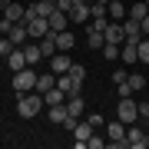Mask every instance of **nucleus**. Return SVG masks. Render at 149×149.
<instances>
[{
	"label": "nucleus",
	"instance_id": "obj_24",
	"mask_svg": "<svg viewBox=\"0 0 149 149\" xmlns=\"http://www.w3.org/2000/svg\"><path fill=\"white\" fill-rule=\"evenodd\" d=\"M66 109L73 113V116H80V113H86V103H83V96H66Z\"/></svg>",
	"mask_w": 149,
	"mask_h": 149
},
{
	"label": "nucleus",
	"instance_id": "obj_38",
	"mask_svg": "<svg viewBox=\"0 0 149 149\" xmlns=\"http://www.w3.org/2000/svg\"><path fill=\"white\" fill-rule=\"evenodd\" d=\"M139 27H143V37H146V33H149V13L143 17V20H139Z\"/></svg>",
	"mask_w": 149,
	"mask_h": 149
},
{
	"label": "nucleus",
	"instance_id": "obj_14",
	"mask_svg": "<svg viewBox=\"0 0 149 149\" xmlns=\"http://www.w3.org/2000/svg\"><path fill=\"white\" fill-rule=\"evenodd\" d=\"M7 66H10L13 73H20L23 66H30V63H27V56H23V47H13V53L7 56Z\"/></svg>",
	"mask_w": 149,
	"mask_h": 149
},
{
	"label": "nucleus",
	"instance_id": "obj_43",
	"mask_svg": "<svg viewBox=\"0 0 149 149\" xmlns=\"http://www.w3.org/2000/svg\"><path fill=\"white\" fill-rule=\"evenodd\" d=\"M146 7H149V0H146Z\"/></svg>",
	"mask_w": 149,
	"mask_h": 149
},
{
	"label": "nucleus",
	"instance_id": "obj_1",
	"mask_svg": "<svg viewBox=\"0 0 149 149\" xmlns=\"http://www.w3.org/2000/svg\"><path fill=\"white\" fill-rule=\"evenodd\" d=\"M43 106H47V103H43V93H23V96H17V113H20L23 119H33Z\"/></svg>",
	"mask_w": 149,
	"mask_h": 149
},
{
	"label": "nucleus",
	"instance_id": "obj_35",
	"mask_svg": "<svg viewBox=\"0 0 149 149\" xmlns=\"http://www.w3.org/2000/svg\"><path fill=\"white\" fill-rule=\"evenodd\" d=\"M116 90H119V100H123V96H133V90H129V83H116Z\"/></svg>",
	"mask_w": 149,
	"mask_h": 149
},
{
	"label": "nucleus",
	"instance_id": "obj_16",
	"mask_svg": "<svg viewBox=\"0 0 149 149\" xmlns=\"http://www.w3.org/2000/svg\"><path fill=\"white\" fill-rule=\"evenodd\" d=\"M7 37L13 40V47H23V43L30 40V33H27V23H13V27H10V33H7Z\"/></svg>",
	"mask_w": 149,
	"mask_h": 149
},
{
	"label": "nucleus",
	"instance_id": "obj_10",
	"mask_svg": "<svg viewBox=\"0 0 149 149\" xmlns=\"http://www.w3.org/2000/svg\"><path fill=\"white\" fill-rule=\"evenodd\" d=\"M56 86H60V90H63L66 96H80V93H83V83H76V80H70L66 73H60V80H56Z\"/></svg>",
	"mask_w": 149,
	"mask_h": 149
},
{
	"label": "nucleus",
	"instance_id": "obj_27",
	"mask_svg": "<svg viewBox=\"0 0 149 149\" xmlns=\"http://www.w3.org/2000/svg\"><path fill=\"white\" fill-rule=\"evenodd\" d=\"M126 83H129V90H133V93H136V90H146V76H143V73L126 76Z\"/></svg>",
	"mask_w": 149,
	"mask_h": 149
},
{
	"label": "nucleus",
	"instance_id": "obj_30",
	"mask_svg": "<svg viewBox=\"0 0 149 149\" xmlns=\"http://www.w3.org/2000/svg\"><path fill=\"white\" fill-rule=\"evenodd\" d=\"M10 53H13V40H10V37H3V40H0V56L7 60Z\"/></svg>",
	"mask_w": 149,
	"mask_h": 149
},
{
	"label": "nucleus",
	"instance_id": "obj_17",
	"mask_svg": "<svg viewBox=\"0 0 149 149\" xmlns=\"http://www.w3.org/2000/svg\"><path fill=\"white\" fill-rule=\"evenodd\" d=\"M70 20H73V23H86V20H93L90 3H73V10H70Z\"/></svg>",
	"mask_w": 149,
	"mask_h": 149
},
{
	"label": "nucleus",
	"instance_id": "obj_2",
	"mask_svg": "<svg viewBox=\"0 0 149 149\" xmlns=\"http://www.w3.org/2000/svg\"><path fill=\"white\" fill-rule=\"evenodd\" d=\"M37 70L33 66H23L20 73H13V90H17V96H23V93H30V90H37Z\"/></svg>",
	"mask_w": 149,
	"mask_h": 149
},
{
	"label": "nucleus",
	"instance_id": "obj_18",
	"mask_svg": "<svg viewBox=\"0 0 149 149\" xmlns=\"http://www.w3.org/2000/svg\"><path fill=\"white\" fill-rule=\"evenodd\" d=\"M50 66H53V73H66L73 66V60H70V53H56V56H50Z\"/></svg>",
	"mask_w": 149,
	"mask_h": 149
},
{
	"label": "nucleus",
	"instance_id": "obj_15",
	"mask_svg": "<svg viewBox=\"0 0 149 149\" xmlns=\"http://www.w3.org/2000/svg\"><path fill=\"white\" fill-rule=\"evenodd\" d=\"M106 43H126V33H123V23H119V20H109V27H106Z\"/></svg>",
	"mask_w": 149,
	"mask_h": 149
},
{
	"label": "nucleus",
	"instance_id": "obj_39",
	"mask_svg": "<svg viewBox=\"0 0 149 149\" xmlns=\"http://www.w3.org/2000/svg\"><path fill=\"white\" fill-rule=\"evenodd\" d=\"M70 3H90V0H70Z\"/></svg>",
	"mask_w": 149,
	"mask_h": 149
},
{
	"label": "nucleus",
	"instance_id": "obj_34",
	"mask_svg": "<svg viewBox=\"0 0 149 149\" xmlns=\"http://www.w3.org/2000/svg\"><path fill=\"white\" fill-rule=\"evenodd\" d=\"M86 123L96 129V126H103V116H100V113H90V116H86Z\"/></svg>",
	"mask_w": 149,
	"mask_h": 149
},
{
	"label": "nucleus",
	"instance_id": "obj_37",
	"mask_svg": "<svg viewBox=\"0 0 149 149\" xmlns=\"http://www.w3.org/2000/svg\"><path fill=\"white\" fill-rule=\"evenodd\" d=\"M139 116H143V119H149V103H139Z\"/></svg>",
	"mask_w": 149,
	"mask_h": 149
},
{
	"label": "nucleus",
	"instance_id": "obj_12",
	"mask_svg": "<svg viewBox=\"0 0 149 149\" xmlns=\"http://www.w3.org/2000/svg\"><path fill=\"white\" fill-rule=\"evenodd\" d=\"M106 13H109V20H126V17H129V7H123V0H109V3H106Z\"/></svg>",
	"mask_w": 149,
	"mask_h": 149
},
{
	"label": "nucleus",
	"instance_id": "obj_44",
	"mask_svg": "<svg viewBox=\"0 0 149 149\" xmlns=\"http://www.w3.org/2000/svg\"><path fill=\"white\" fill-rule=\"evenodd\" d=\"M123 3H126V0H123Z\"/></svg>",
	"mask_w": 149,
	"mask_h": 149
},
{
	"label": "nucleus",
	"instance_id": "obj_28",
	"mask_svg": "<svg viewBox=\"0 0 149 149\" xmlns=\"http://www.w3.org/2000/svg\"><path fill=\"white\" fill-rule=\"evenodd\" d=\"M146 13H149V7H146V3H133V7H129V17H133V20H143Z\"/></svg>",
	"mask_w": 149,
	"mask_h": 149
},
{
	"label": "nucleus",
	"instance_id": "obj_25",
	"mask_svg": "<svg viewBox=\"0 0 149 149\" xmlns=\"http://www.w3.org/2000/svg\"><path fill=\"white\" fill-rule=\"evenodd\" d=\"M50 86H56V76L53 73H40L37 76V93H47Z\"/></svg>",
	"mask_w": 149,
	"mask_h": 149
},
{
	"label": "nucleus",
	"instance_id": "obj_22",
	"mask_svg": "<svg viewBox=\"0 0 149 149\" xmlns=\"http://www.w3.org/2000/svg\"><path fill=\"white\" fill-rule=\"evenodd\" d=\"M50 123H60V126H63V119L70 116V109H66V103H56V106H50Z\"/></svg>",
	"mask_w": 149,
	"mask_h": 149
},
{
	"label": "nucleus",
	"instance_id": "obj_42",
	"mask_svg": "<svg viewBox=\"0 0 149 149\" xmlns=\"http://www.w3.org/2000/svg\"><path fill=\"white\" fill-rule=\"evenodd\" d=\"M47 3H53V7H56V3H60V0H47Z\"/></svg>",
	"mask_w": 149,
	"mask_h": 149
},
{
	"label": "nucleus",
	"instance_id": "obj_19",
	"mask_svg": "<svg viewBox=\"0 0 149 149\" xmlns=\"http://www.w3.org/2000/svg\"><path fill=\"white\" fill-rule=\"evenodd\" d=\"M43 103H47V106H56V103H66V93L60 90V86H50V90L43 93Z\"/></svg>",
	"mask_w": 149,
	"mask_h": 149
},
{
	"label": "nucleus",
	"instance_id": "obj_7",
	"mask_svg": "<svg viewBox=\"0 0 149 149\" xmlns=\"http://www.w3.org/2000/svg\"><path fill=\"white\" fill-rule=\"evenodd\" d=\"M126 139H129V149H146L149 146V133H143L139 126H129Z\"/></svg>",
	"mask_w": 149,
	"mask_h": 149
},
{
	"label": "nucleus",
	"instance_id": "obj_21",
	"mask_svg": "<svg viewBox=\"0 0 149 149\" xmlns=\"http://www.w3.org/2000/svg\"><path fill=\"white\" fill-rule=\"evenodd\" d=\"M86 43H90V50H103V47H106V33H100V30H86Z\"/></svg>",
	"mask_w": 149,
	"mask_h": 149
},
{
	"label": "nucleus",
	"instance_id": "obj_23",
	"mask_svg": "<svg viewBox=\"0 0 149 149\" xmlns=\"http://www.w3.org/2000/svg\"><path fill=\"white\" fill-rule=\"evenodd\" d=\"M119 56H123V63H139V50H136V43H123Z\"/></svg>",
	"mask_w": 149,
	"mask_h": 149
},
{
	"label": "nucleus",
	"instance_id": "obj_20",
	"mask_svg": "<svg viewBox=\"0 0 149 149\" xmlns=\"http://www.w3.org/2000/svg\"><path fill=\"white\" fill-rule=\"evenodd\" d=\"M73 43H76L73 33H66V30L56 33V47H60V53H70V50H73Z\"/></svg>",
	"mask_w": 149,
	"mask_h": 149
},
{
	"label": "nucleus",
	"instance_id": "obj_33",
	"mask_svg": "<svg viewBox=\"0 0 149 149\" xmlns=\"http://www.w3.org/2000/svg\"><path fill=\"white\" fill-rule=\"evenodd\" d=\"M103 146H106V143H103V139L96 136V133H93L90 139H86V149H103Z\"/></svg>",
	"mask_w": 149,
	"mask_h": 149
},
{
	"label": "nucleus",
	"instance_id": "obj_8",
	"mask_svg": "<svg viewBox=\"0 0 149 149\" xmlns=\"http://www.w3.org/2000/svg\"><path fill=\"white\" fill-rule=\"evenodd\" d=\"M40 43V53H43V60H50V56H56L60 53V47H56V33H47L43 40H37Z\"/></svg>",
	"mask_w": 149,
	"mask_h": 149
},
{
	"label": "nucleus",
	"instance_id": "obj_40",
	"mask_svg": "<svg viewBox=\"0 0 149 149\" xmlns=\"http://www.w3.org/2000/svg\"><path fill=\"white\" fill-rule=\"evenodd\" d=\"M90 3H109V0H90Z\"/></svg>",
	"mask_w": 149,
	"mask_h": 149
},
{
	"label": "nucleus",
	"instance_id": "obj_29",
	"mask_svg": "<svg viewBox=\"0 0 149 149\" xmlns=\"http://www.w3.org/2000/svg\"><path fill=\"white\" fill-rule=\"evenodd\" d=\"M136 50H139V63H149V40L146 37L136 43Z\"/></svg>",
	"mask_w": 149,
	"mask_h": 149
},
{
	"label": "nucleus",
	"instance_id": "obj_41",
	"mask_svg": "<svg viewBox=\"0 0 149 149\" xmlns=\"http://www.w3.org/2000/svg\"><path fill=\"white\" fill-rule=\"evenodd\" d=\"M7 3H10V0H0V7H7Z\"/></svg>",
	"mask_w": 149,
	"mask_h": 149
},
{
	"label": "nucleus",
	"instance_id": "obj_31",
	"mask_svg": "<svg viewBox=\"0 0 149 149\" xmlns=\"http://www.w3.org/2000/svg\"><path fill=\"white\" fill-rule=\"evenodd\" d=\"M103 53H106V60H116V56H119V43H106Z\"/></svg>",
	"mask_w": 149,
	"mask_h": 149
},
{
	"label": "nucleus",
	"instance_id": "obj_6",
	"mask_svg": "<svg viewBox=\"0 0 149 149\" xmlns=\"http://www.w3.org/2000/svg\"><path fill=\"white\" fill-rule=\"evenodd\" d=\"M93 133H96V129H93L86 119H83V123H76V129H73V146H76V149H86V139H90Z\"/></svg>",
	"mask_w": 149,
	"mask_h": 149
},
{
	"label": "nucleus",
	"instance_id": "obj_32",
	"mask_svg": "<svg viewBox=\"0 0 149 149\" xmlns=\"http://www.w3.org/2000/svg\"><path fill=\"white\" fill-rule=\"evenodd\" d=\"M90 13H93V17H109V13H106V3H90Z\"/></svg>",
	"mask_w": 149,
	"mask_h": 149
},
{
	"label": "nucleus",
	"instance_id": "obj_36",
	"mask_svg": "<svg viewBox=\"0 0 149 149\" xmlns=\"http://www.w3.org/2000/svg\"><path fill=\"white\" fill-rule=\"evenodd\" d=\"M10 27H13V20H7V17H3V20H0V33H10Z\"/></svg>",
	"mask_w": 149,
	"mask_h": 149
},
{
	"label": "nucleus",
	"instance_id": "obj_4",
	"mask_svg": "<svg viewBox=\"0 0 149 149\" xmlns=\"http://www.w3.org/2000/svg\"><path fill=\"white\" fill-rule=\"evenodd\" d=\"M23 23H27L30 40H43L47 33H53V30H50V20H47V17H27Z\"/></svg>",
	"mask_w": 149,
	"mask_h": 149
},
{
	"label": "nucleus",
	"instance_id": "obj_13",
	"mask_svg": "<svg viewBox=\"0 0 149 149\" xmlns=\"http://www.w3.org/2000/svg\"><path fill=\"white\" fill-rule=\"evenodd\" d=\"M23 56H27V63H30V66H37L40 60H43L40 43H37V40H27V43H23Z\"/></svg>",
	"mask_w": 149,
	"mask_h": 149
},
{
	"label": "nucleus",
	"instance_id": "obj_9",
	"mask_svg": "<svg viewBox=\"0 0 149 149\" xmlns=\"http://www.w3.org/2000/svg\"><path fill=\"white\" fill-rule=\"evenodd\" d=\"M47 20H50V30H53V33H60V30H66V23H70V13H63L60 7H53V13H50Z\"/></svg>",
	"mask_w": 149,
	"mask_h": 149
},
{
	"label": "nucleus",
	"instance_id": "obj_3",
	"mask_svg": "<svg viewBox=\"0 0 149 149\" xmlns=\"http://www.w3.org/2000/svg\"><path fill=\"white\" fill-rule=\"evenodd\" d=\"M116 116L126 123V126H133V123L139 119V103H133V96H123V100H119V109H116Z\"/></svg>",
	"mask_w": 149,
	"mask_h": 149
},
{
	"label": "nucleus",
	"instance_id": "obj_5",
	"mask_svg": "<svg viewBox=\"0 0 149 149\" xmlns=\"http://www.w3.org/2000/svg\"><path fill=\"white\" fill-rule=\"evenodd\" d=\"M123 126H126V123L116 119V123H109V126H106V133H109V143L116 146V149H129V139H126V133H123Z\"/></svg>",
	"mask_w": 149,
	"mask_h": 149
},
{
	"label": "nucleus",
	"instance_id": "obj_26",
	"mask_svg": "<svg viewBox=\"0 0 149 149\" xmlns=\"http://www.w3.org/2000/svg\"><path fill=\"white\" fill-rule=\"evenodd\" d=\"M66 76H70V80H76V83H83V80H86V66H83V63H73V66L66 70Z\"/></svg>",
	"mask_w": 149,
	"mask_h": 149
},
{
	"label": "nucleus",
	"instance_id": "obj_11",
	"mask_svg": "<svg viewBox=\"0 0 149 149\" xmlns=\"http://www.w3.org/2000/svg\"><path fill=\"white\" fill-rule=\"evenodd\" d=\"M3 17H7V20H13V23H23V20H27V7H20V3H13V0H10V3L3 7Z\"/></svg>",
	"mask_w": 149,
	"mask_h": 149
}]
</instances>
